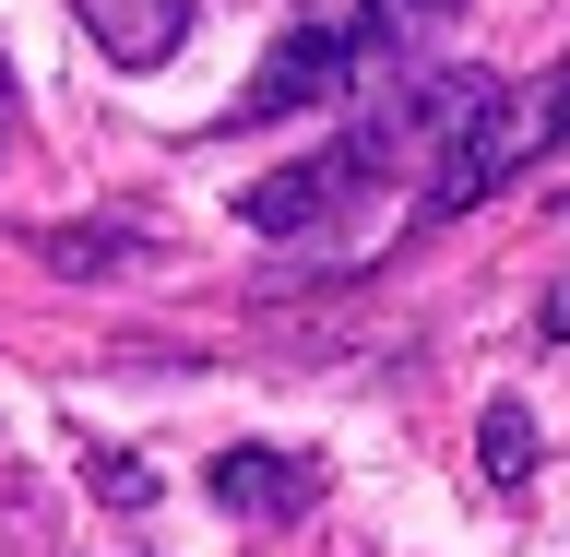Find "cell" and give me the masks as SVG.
Segmentation results:
<instances>
[{
  "instance_id": "1",
  "label": "cell",
  "mask_w": 570,
  "mask_h": 557,
  "mask_svg": "<svg viewBox=\"0 0 570 557\" xmlns=\"http://www.w3.org/2000/svg\"><path fill=\"white\" fill-rule=\"evenodd\" d=\"M392 119H356L345 142H321V155H297V167H274V178H249L238 190V226H262V238H321L333 213L368 190V178H392Z\"/></svg>"
},
{
  "instance_id": "2",
  "label": "cell",
  "mask_w": 570,
  "mask_h": 557,
  "mask_svg": "<svg viewBox=\"0 0 570 557\" xmlns=\"http://www.w3.org/2000/svg\"><path fill=\"white\" fill-rule=\"evenodd\" d=\"M381 36L368 24H297L274 60L249 71V96L226 107V131H262V119H309V107H345L356 96V60H368Z\"/></svg>"
},
{
  "instance_id": "3",
  "label": "cell",
  "mask_w": 570,
  "mask_h": 557,
  "mask_svg": "<svg viewBox=\"0 0 570 557\" xmlns=\"http://www.w3.org/2000/svg\"><path fill=\"white\" fill-rule=\"evenodd\" d=\"M203 498L226 510V523H297V510L321 498V462H309V451H262V439H238V451H214Z\"/></svg>"
},
{
  "instance_id": "4",
  "label": "cell",
  "mask_w": 570,
  "mask_h": 557,
  "mask_svg": "<svg viewBox=\"0 0 570 557\" xmlns=\"http://www.w3.org/2000/svg\"><path fill=\"white\" fill-rule=\"evenodd\" d=\"M83 36H96L119 71H155L190 36V0H83Z\"/></svg>"
},
{
  "instance_id": "5",
  "label": "cell",
  "mask_w": 570,
  "mask_h": 557,
  "mask_svg": "<svg viewBox=\"0 0 570 557\" xmlns=\"http://www.w3.org/2000/svg\"><path fill=\"white\" fill-rule=\"evenodd\" d=\"M36 261L71 273V285H96V273H142L155 238H142V226H36Z\"/></svg>"
},
{
  "instance_id": "6",
  "label": "cell",
  "mask_w": 570,
  "mask_h": 557,
  "mask_svg": "<svg viewBox=\"0 0 570 557\" xmlns=\"http://www.w3.org/2000/svg\"><path fill=\"white\" fill-rule=\"evenodd\" d=\"M475 475H488V498H523L534 487V416L511 404V391L475 416Z\"/></svg>"
},
{
  "instance_id": "7",
  "label": "cell",
  "mask_w": 570,
  "mask_h": 557,
  "mask_svg": "<svg viewBox=\"0 0 570 557\" xmlns=\"http://www.w3.org/2000/svg\"><path fill=\"white\" fill-rule=\"evenodd\" d=\"M356 24L381 36V48H428V36H452V24H463V0H368Z\"/></svg>"
},
{
  "instance_id": "8",
  "label": "cell",
  "mask_w": 570,
  "mask_h": 557,
  "mask_svg": "<svg viewBox=\"0 0 570 557\" xmlns=\"http://www.w3.org/2000/svg\"><path fill=\"white\" fill-rule=\"evenodd\" d=\"M96 498L107 510H155V475H142L131 451H96Z\"/></svg>"
},
{
  "instance_id": "9",
  "label": "cell",
  "mask_w": 570,
  "mask_h": 557,
  "mask_svg": "<svg viewBox=\"0 0 570 557\" xmlns=\"http://www.w3.org/2000/svg\"><path fill=\"white\" fill-rule=\"evenodd\" d=\"M534 155H570V71L534 96Z\"/></svg>"
},
{
  "instance_id": "10",
  "label": "cell",
  "mask_w": 570,
  "mask_h": 557,
  "mask_svg": "<svg viewBox=\"0 0 570 557\" xmlns=\"http://www.w3.org/2000/svg\"><path fill=\"white\" fill-rule=\"evenodd\" d=\"M534 332H547V345H570V285H547V309H534Z\"/></svg>"
},
{
  "instance_id": "11",
  "label": "cell",
  "mask_w": 570,
  "mask_h": 557,
  "mask_svg": "<svg viewBox=\"0 0 570 557\" xmlns=\"http://www.w3.org/2000/svg\"><path fill=\"white\" fill-rule=\"evenodd\" d=\"M0 131H12V71H0Z\"/></svg>"
}]
</instances>
